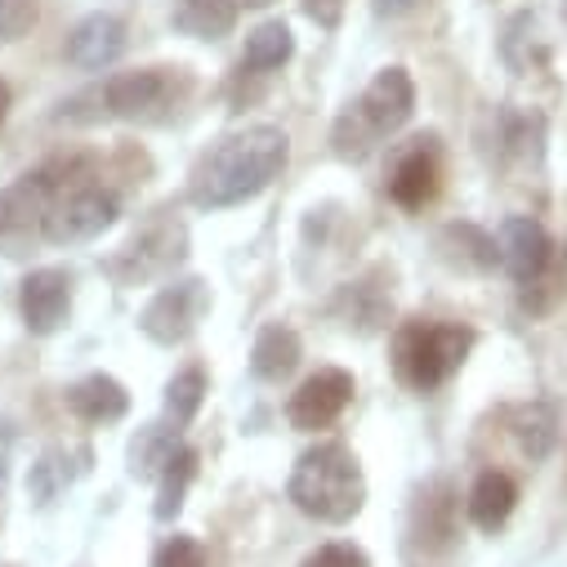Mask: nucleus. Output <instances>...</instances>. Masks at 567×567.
<instances>
[{
    "instance_id": "6ab92c4d",
    "label": "nucleus",
    "mask_w": 567,
    "mask_h": 567,
    "mask_svg": "<svg viewBox=\"0 0 567 567\" xmlns=\"http://www.w3.org/2000/svg\"><path fill=\"white\" fill-rule=\"evenodd\" d=\"M300 358H305L300 336L291 327H281V322H268L250 344V371L259 380H287L300 367Z\"/></svg>"
},
{
    "instance_id": "a878e982",
    "label": "nucleus",
    "mask_w": 567,
    "mask_h": 567,
    "mask_svg": "<svg viewBox=\"0 0 567 567\" xmlns=\"http://www.w3.org/2000/svg\"><path fill=\"white\" fill-rule=\"evenodd\" d=\"M563 296H567V255L554 250V259H549L532 281H523V287H518V300H523L527 313L540 318V313H554Z\"/></svg>"
},
{
    "instance_id": "dca6fc26",
    "label": "nucleus",
    "mask_w": 567,
    "mask_h": 567,
    "mask_svg": "<svg viewBox=\"0 0 567 567\" xmlns=\"http://www.w3.org/2000/svg\"><path fill=\"white\" fill-rule=\"evenodd\" d=\"M434 250H439V259H443L447 268L470 272V277H483V272H492V268L501 264V246H496V237L483 233L478 224H461V219L447 224V228H439Z\"/></svg>"
},
{
    "instance_id": "c756f323",
    "label": "nucleus",
    "mask_w": 567,
    "mask_h": 567,
    "mask_svg": "<svg viewBox=\"0 0 567 567\" xmlns=\"http://www.w3.org/2000/svg\"><path fill=\"white\" fill-rule=\"evenodd\" d=\"M153 567H206V549H202V540H193V536H171V540L153 554Z\"/></svg>"
},
{
    "instance_id": "72a5a7b5",
    "label": "nucleus",
    "mask_w": 567,
    "mask_h": 567,
    "mask_svg": "<svg viewBox=\"0 0 567 567\" xmlns=\"http://www.w3.org/2000/svg\"><path fill=\"white\" fill-rule=\"evenodd\" d=\"M6 465H10V430L0 424V483H6Z\"/></svg>"
},
{
    "instance_id": "2eb2a0df",
    "label": "nucleus",
    "mask_w": 567,
    "mask_h": 567,
    "mask_svg": "<svg viewBox=\"0 0 567 567\" xmlns=\"http://www.w3.org/2000/svg\"><path fill=\"white\" fill-rule=\"evenodd\" d=\"M443 188V166H439V153H434V138H415V148L398 162L393 179H389V197L402 206V210H424Z\"/></svg>"
},
{
    "instance_id": "f257e3e1",
    "label": "nucleus",
    "mask_w": 567,
    "mask_h": 567,
    "mask_svg": "<svg viewBox=\"0 0 567 567\" xmlns=\"http://www.w3.org/2000/svg\"><path fill=\"white\" fill-rule=\"evenodd\" d=\"M291 157V138L277 125H250L241 134H228L197 162L188 197L202 210H228L250 197H259Z\"/></svg>"
},
{
    "instance_id": "9b49d317",
    "label": "nucleus",
    "mask_w": 567,
    "mask_h": 567,
    "mask_svg": "<svg viewBox=\"0 0 567 567\" xmlns=\"http://www.w3.org/2000/svg\"><path fill=\"white\" fill-rule=\"evenodd\" d=\"M19 313L32 336H54L72 313V277L63 268H37L19 287Z\"/></svg>"
},
{
    "instance_id": "c85d7f7f",
    "label": "nucleus",
    "mask_w": 567,
    "mask_h": 567,
    "mask_svg": "<svg viewBox=\"0 0 567 567\" xmlns=\"http://www.w3.org/2000/svg\"><path fill=\"white\" fill-rule=\"evenodd\" d=\"M41 19V0H0V45L23 41Z\"/></svg>"
},
{
    "instance_id": "7c9ffc66",
    "label": "nucleus",
    "mask_w": 567,
    "mask_h": 567,
    "mask_svg": "<svg viewBox=\"0 0 567 567\" xmlns=\"http://www.w3.org/2000/svg\"><path fill=\"white\" fill-rule=\"evenodd\" d=\"M300 567H371V558L349 540H331V545H318Z\"/></svg>"
},
{
    "instance_id": "4468645a",
    "label": "nucleus",
    "mask_w": 567,
    "mask_h": 567,
    "mask_svg": "<svg viewBox=\"0 0 567 567\" xmlns=\"http://www.w3.org/2000/svg\"><path fill=\"white\" fill-rule=\"evenodd\" d=\"M358 107L367 112V121L375 125V134H393L411 121L415 112V81L406 76V68H384L358 99Z\"/></svg>"
},
{
    "instance_id": "4be33fe9",
    "label": "nucleus",
    "mask_w": 567,
    "mask_h": 567,
    "mask_svg": "<svg viewBox=\"0 0 567 567\" xmlns=\"http://www.w3.org/2000/svg\"><path fill=\"white\" fill-rule=\"evenodd\" d=\"M171 23L193 41H219L237 28V0H175Z\"/></svg>"
},
{
    "instance_id": "a211bd4d",
    "label": "nucleus",
    "mask_w": 567,
    "mask_h": 567,
    "mask_svg": "<svg viewBox=\"0 0 567 567\" xmlns=\"http://www.w3.org/2000/svg\"><path fill=\"white\" fill-rule=\"evenodd\" d=\"M68 411L76 420H85V424H112V420H121L130 411V393H125L121 380L99 371V375H85V380H76L68 389Z\"/></svg>"
},
{
    "instance_id": "20e7f679",
    "label": "nucleus",
    "mask_w": 567,
    "mask_h": 567,
    "mask_svg": "<svg viewBox=\"0 0 567 567\" xmlns=\"http://www.w3.org/2000/svg\"><path fill=\"white\" fill-rule=\"evenodd\" d=\"M103 112L121 121H166L171 107L188 94V72L184 68H138V72H116L99 85Z\"/></svg>"
},
{
    "instance_id": "7ed1b4c3",
    "label": "nucleus",
    "mask_w": 567,
    "mask_h": 567,
    "mask_svg": "<svg viewBox=\"0 0 567 567\" xmlns=\"http://www.w3.org/2000/svg\"><path fill=\"white\" fill-rule=\"evenodd\" d=\"M474 349V331L461 322H430V318H411L393 331V371L406 389L430 393L447 384Z\"/></svg>"
},
{
    "instance_id": "c9c22d12",
    "label": "nucleus",
    "mask_w": 567,
    "mask_h": 567,
    "mask_svg": "<svg viewBox=\"0 0 567 567\" xmlns=\"http://www.w3.org/2000/svg\"><path fill=\"white\" fill-rule=\"evenodd\" d=\"M241 6H246V10H268L272 0H237V10H241Z\"/></svg>"
},
{
    "instance_id": "39448f33",
    "label": "nucleus",
    "mask_w": 567,
    "mask_h": 567,
    "mask_svg": "<svg viewBox=\"0 0 567 567\" xmlns=\"http://www.w3.org/2000/svg\"><path fill=\"white\" fill-rule=\"evenodd\" d=\"M112 224H116V193L103 188V179H90V184L54 193L50 215H45V241H54V246L94 241Z\"/></svg>"
},
{
    "instance_id": "f704fd0d",
    "label": "nucleus",
    "mask_w": 567,
    "mask_h": 567,
    "mask_svg": "<svg viewBox=\"0 0 567 567\" xmlns=\"http://www.w3.org/2000/svg\"><path fill=\"white\" fill-rule=\"evenodd\" d=\"M6 116H10V85L0 81V125H6Z\"/></svg>"
},
{
    "instance_id": "b1692460",
    "label": "nucleus",
    "mask_w": 567,
    "mask_h": 567,
    "mask_svg": "<svg viewBox=\"0 0 567 567\" xmlns=\"http://www.w3.org/2000/svg\"><path fill=\"white\" fill-rule=\"evenodd\" d=\"M179 452V430L171 424H148V430H138L134 447H130V470L134 478H162V470L171 465V456Z\"/></svg>"
},
{
    "instance_id": "2f4dec72",
    "label": "nucleus",
    "mask_w": 567,
    "mask_h": 567,
    "mask_svg": "<svg viewBox=\"0 0 567 567\" xmlns=\"http://www.w3.org/2000/svg\"><path fill=\"white\" fill-rule=\"evenodd\" d=\"M305 14H309L318 28H340V19H344V0H305Z\"/></svg>"
},
{
    "instance_id": "ddd939ff",
    "label": "nucleus",
    "mask_w": 567,
    "mask_h": 567,
    "mask_svg": "<svg viewBox=\"0 0 567 567\" xmlns=\"http://www.w3.org/2000/svg\"><path fill=\"white\" fill-rule=\"evenodd\" d=\"M63 54H68V63L81 68V72L112 68V63L125 54V23H121L116 14H85V19L68 32Z\"/></svg>"
},
{
    "instance_id": "0eeeda50",
    "label": "nucleus",
    "mask_w": 567,
    "mask_h": 567,
    "mask_svg": "<svg viewBox=\"0 0 567 567\" xmlns=\"http://www.w3.org/2000/svg\"><path fill=\"white\" fill-rule=\"evenodd\" d=\"M206 309H210L206 281L188 277V281H175V287H162L148 300V309L138 313V327H144V336L157 344H184L197 331V322L206 318Z\"/></svg>"
},
{
    "instance_id": "f8f14e48",
    "label": "nucleus",
    "mask_w": 567,
    "mask_h": 567,
    "mask_svg": "<svg viewBox=\"0 0 567 567\" xmlns=\"http://www.w3.org/2000/svg\"><path fill=\"white\" fill-rule=\"evenodd\" d=\"M496 246H501V264H505V272L518 281H532L549 259H554V241H549V233H545V224H536L532 215H514V219H505L501 224V237H496Z\"/></svg>"
},
{
    "instance_id": "bb28decb",
    "label": "nucleus",
    "mask_w": 567,
    "mask_h": 567,
    "mask_svg": "<svg viewBox=\"0 0 567 567\" xmlns=\"http://www.w3.org/2000/svg\"><path fill=\"white\" fill-rule=\"evenodd\" d=\"M193 478H197V452L179 443V452L171 456V465L162 470V483H157V518L162 523H171L184 509V496H188Z\"/></svg>"
},
{
    "instance_id": "393cba45",
    "label": "nucleus",
    "mask_w": 567,
    "mask_h": 567,
    "mask_svg": "<svg viewBox=\"0 0 567 567\" xmlns=\"http://www.w3.org/2000/svg\"><path fill=\"white\" fill-rule=\"evenodd\" d=\"M375 144H380L375 125L367 121V112H362L358 103H349V107L336 116V125H331V148H336V157H340V162H367V157L375 153Z\"/></svg>"
},
{
    "instance_id": "1a4fd4ad",
    "label": "nucleus",
    "mask_w": 567,
    "mask_h": 567,
    "mask_svg": "<svg viewBox=\"0 0 567 567\" xmlns=\"http://www.w3.org/2000/svg\"><path fill=\"white\" fill-rule=\"evenodd\" d=\"M349 402H353V375L340 371V367H322L318 375H309V380L291 393L287 415H291L296 430L318 434V430H327V424H336V420L344 415Z\"/></svg>"
},
{
    "instance_id": "f03ea898",
    "label": "nucleus",
    "mask_w": 567,
    "mask_h": 567,
    "mask_svg": "<svg viewBox=\"0 0 567 567\" xmlns=\"http://www.w3.org/2000/svg\"><path fill=\"white\" fill-rule=\"evenodd\" d=\"M291 501L318 523H349L367 501V478L344 443L309 447L291 470Z\"/></svg>"
},
{
    "instance_id": "cd10ccee",
    "label": "nucleus",
    "mask_w": 567,
    "mask_h": 567,
    "mask_svg": "<svg viewBox=\"0 0 567 567\" xmlns=\"http://www.w3.org/2000/svg\"><path fill=\"white\" fill-rule=\"evenodd\" d=\"M202 398H206V375L197 367L179 371L166 384V420L175 424V430H184V424H193V415L202 411Z\"/></svg>"
},
{
    "instance_id": "423d86ee",
    "label": "nucleus",
    "mask_w": 567,
    "mask_h": 567,
    "mask_svg": "<svg viewBox=\"0 0 567 567\" xmlns=\"http://www.w3.org/2000/svg\"><path fill=\"white\" fill-rule=\"evenodd\" d=\"M54 188L45 184L41 171H28L0 193V250L6 255H28L37 237H45V215H50Z\"/></svg>"
},
{
    "instance_id": "6e6552de",
    "label": "nucleus",
    "mask_w": 567,
    "mask_h": 567,
    "mask_svg": "<svg viewBox=\"0 0 567 567\" xmlns=\"http://www.w3.org/2000/svg\"><path fill=\"white\" fill-rule=\"evenodd\" d=\"M184 255H188V228L179 219H157L121 250L116 272L130 281V287H138V281H157L171 268H179Z\"/></svg>"
},
{
    "instance_id": "5701e85b",
    "label": "nucleus",
    "mask_w": 567,
    "mask_h": 567,
    "mask_svg": "<svg viewBox=\"0 0 567 567\" xmlns=\"http://www.w3.org/2000/svg\"><path fill=\"white\" fill-rule=\"evenodd\" d=\"M291 54H296V37H291V28L287 23H264V28H255L250 37H246V54H241V68H250V72H277L281 63H291Z\"/></svg>"
},
{
    "instance_id": "aec40b11",
    "label": "nucleus",
    "mask_w": 567,
    "mask_h": 567,
    "mask_svg": "<svg viewBox=\"0 0 567 567\" xmlns=\"http://www.w3.org/2000/svg\"><path fill=\"white\" fill-rule=\"evenodd\" d=\"M470 523L478 527V532H496V527H505L509 523V514H514V505H518V483L509 478V474H501V470H487V474H478V483L470 487Z\"/></svg>"
},
{
    "instance_id": "9d476101",
    "label": "nucleus",
    "mask_w": 567,
    "mask_h": 567,
    "mask_svg": "<svg viewBox=\"0 0 567 567\" xmlns=\"http://www.w3.org/2000/svg\"><path fill=\"white\" fill-rule=\"evenodd\" d=\"M461 536V496L452 483H430L411 505V545L424 554H443Z\"/></svg>"
},
{
    "instance_id": "f3484780",
    "label": "nucleus",
    "mask_w": 567,
    "mask_h": 567,
    "mask_svg": "<svg viewBox=\"0 0 567 567\" xmlns=\"http://www.w3.org/2000/svg\"><path fill=\"white\" fill-rule=\"evenodd\" d=\"M331 313H336L349 331H358V336H375V331L389 327V318H393V300H389V291L380 287L375 277H362V281H349V287H340Z\"/></svg>"
},
{
    "instance_id": "412c9836",
    "label": "nucleus",
    "mask_w": 567,
    "mask_h": 567,
    "mask_svg": "<svg viewBox=\"0 0 567 567\" xmlns=\"http://www.w3.org/2000/svg\"><path fill=\"white\" fill-rule=\"evenodd\" d=\"M509 439H514V447L532 465L545 461L554 452V443H558V411L549 402H523V406H514L509 411Z\"/></svg>"
},
{
    "instance_id": "473e14b6",
    "label": "nucleus",
    "mask_w": 567,
    "mask_h": 567,
    "mask_svg": "<svg viewBox=\"0 0 567 567\" xmlns=\"http://www.w3.org/2000/svg\"><path fill=\"white\" fill-rule=\"evenodd\" d=\"M424 6V0H371V10L380 14V19H406V14H415Z\"/></svg>"
}]
</instances>
